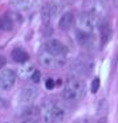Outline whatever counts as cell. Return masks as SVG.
<instances>
[{"mask_svg": "<svg viewBox=\"0 0 118 123\" xmlns=\"http://www.w3.org/2000/svg\"><path fill=\"white\" fill-rule=\"evenodd\" d=\"M40 114L44 123H60L65 119V110L52 101H46L41 105Z\"/></svg>", "mask_w": 118, "mask_h": 123, "instance_id": "obj_1", "label": "cell"}, {"mask_svg": "<svg viewBox=\"0 0 118 123\" xmlns=\"http://www.w3.org/2000/svg\"><path fill=\"white\" fill-rule=\"evenodd\" d=\"M85 95V83L80 78H69L62 89V97L69 102H77Z\"/></svg>", "mask_w": 118, "mask_h": 123, "instance_id": "obj_2", "label": "cell"}, {"mask_svg": "<svg viewBox=\"0 0 118 123\" xmlns=\"http://www.w3.org/2000/svg\"><path fill=\"white\" fill-rule=\"evenodd\" d=\"M78 27H80V31H84V32L90 33L92 31H94V28L98 27L99 24V19L97 16V13H81L78 16Z\"/></svg>", "mask_w": 118, "mask_h": 123, "instance_id": "obj_3", "label": "cell"}, {"mask_svg": "<svg viewBox=\"0 0 118 123\" xmlns=\"http://www.w3.org/2000/svg\"><path fill=\"white\" fill-rule=\"evenodd\" d=\"M17 75L15 70L9 69V68H4L0 70V90H11L13 86L16 85Z\"/></svg>", "mask_w": 118, "mask_h": 123, "instance_id": "obj_4", "label": "cell"}, {"mask_svg": "<svg viewBox=\"0 0 118 123\" xmlns=\"http://www.w3.org/2000/svg\"><path fill=\"white\" fill-rule=\"evenodd\" d=\"M39 62L41 64V66L46 69H57V68L64 66L66 61H65V57H56L46 52H43L39 56Z\"/></svg>", "mask_w": 118, "mask_h": 123, "instance_id": "obj_5", "label": "cell"}, {"mask_svg": "<svg viewBox=\"0 0 118 123\" xmlns=\"http://www.w3.org/2000/svg\"><path fill=\"white\" fill-rule=\"evenodd\" d=\"M44 52L52 54L56 57H65L66 56V48L61 41L56 40V38H51L44 44Z\"/></svg>", "mask_w": 118, "mask_h": 123, "instance_id": "obj_6", "label": "cell"}, {"mask_svg": "<svg viewBox=\"0 0 118 123\" xmlns=\"http://www.w3.org/2000/svg\"><path fill=\"white\" fill-rule=\"evenodd\" d=\"M59 11H60V7L56 1L45 3L43 6V8H41V17H43L44 23H46V24L52 23L59 15Z\"/></svg>", "mask_w": 118, "mask_h": 123, "instance_id": "obj_7", "label": "cell"}, {"mask_svg": "<svg viewBox=\"0 0 118 123\" xmlns=\"http://www.w3.org/2000/svg\"><path fill=\"white\" fill-rule=\"evenodd\" d=\"M39 91L35 86H25L19 94V102L23 105H29L31 102H33L37 97Z\"/></svg>", "mask_w": 118, "mask_h": 123, "instance_id": "obj_8", "label": "cell"}, {"mask_svg": "<svg viewBox=\"0 0 118 123\" xmlns=\"http://www.w3.org/2000/svg\"><path fill=\"white\" fill-rule=\"evenodd\" d=\"M98 29H99V37H101V44L105 45L110 41L113 36V31H111V25L109 21H99L98 24Z\"/></svg>", "mask_w": 118, "mask_h": 123, "instance_id": "obj_9", "label": "cell"}, {"mask_svg": "<svg viewBox=\"0 0 118 123\" xmlns=\"http://www.w3.org/2000/svg\"><path fill=\"white\" fill-rule=\"evenodd\" d=\"M74 72L80 73V74H89L93 69V62L88 58H78L77 61L74 62Z\"/></svg>", "mask_w": 118, "mask_h": 123, "instance_id": "obj_10", "label": "cell"}, {"mask_svg": "<svg viewBox=\"0 0 118 123\" xmlns=\"http://www.w3.org/2000/svg\"><path fill=\"white\" fill-rule=\"evenodd\" d=\"M73 21H74V16H73L72 12H65L61 17H60L59 21V27L61 31H69L73 25Z\"/></svg>", "mask_w": 118, "mask_h": 123, "instance_id": "obj_11", "label": "cell"}, {"mask_svg": "<svg viewBox=\"0 0 118 123\" xmlns=\"http://www.w3.org/2000/svg\"><path fill=\"white\" fill-rule=\"evenodd\" d=\"M11 57L15 62H17V64H24V62H27L28 60H29V54L21 48H15L11 53Z\"/></svg>", "mask_w": 118, "mask_h": 123, "instance_id": "obj_12", "label": "cell"}, {"mask_svg": "<svg viewBox=\"0 0 118 123\" xmlns=\"http://www.w3.org/2000/svg\"><path fill=\"white\" fill-rule=\"evenodd\" d=\"M76 38H77L78 44L81 46H85V48H88L92 44V35L88 32H84V31H77L76 32Z\"/></svg>", "mask_w": 118, "mask_h": 123, "instance_id": "obj_13", "label": "cell"}, {"mask_svg": "<svg viewBox=\"0 0 118 123\" xmlns=\"http://www.w3.org/2000/svg\"><path fill=\"white\" fill-rule=\"evenodd\" d=\"M15 8L20 9V11H25V9L31 8V0H11Z\"/></svg>", "mask_w": 118, "mask_h": 123, "instance_id": "obj_14", "label": "cell"}, {"mask_svg": "<svg viewBox=\"0 0 118 123\" xmlns=\"http://www.w3.org/2000/svg\"><path fill=\"white\" fill-rule=\"evenodd\" d=\"M0 25H1V29L11 31L12 28H13V21H12V19L8 15H6V16H3L0 19Z\"/></svg>", "mask_w": 118, "mask_h": 123, "instance_id": "obj_15", "label": "cell"}, {"mask_svg": "<svg viewBox=\"0 0 118 123\" xmlns=\"http://www.w3.org/2000/svg\"><path fill=\"white\" fill-rule=\"evenodd\" d=\"M37 114L39 110L36 107H27V109H24V111H21V117L24 118H36Z\"/></svg>", "mask_w": 118, "mask_h": 123, "instance_id": "obj_16", "label": "cell"}, {"mask_svg": "<svg viewBox=\"0 0 118 123\" xmlns=\"http://www.w3.org/2000/svg\"><path fill=\"white\" fill-rule=\"evenodd\" d=\"M21 69L24 70V72L20 73V75H23V77H31V74L35 72L33 66H24V68H21Z\"/></svg>", "mask_w": 118, "mask_h": 123, "instance_id": "obj_17", "label": "cell"}, {"mask_svg": "<svg viewBox=\"0 0 118 123\" xmlns=\"http://www.w3.org/2000/svg\"><path fill=\"white\" fill-rule=\"evenodd\" d=\"M98 89H99V80L96 77L93 80V82H92V93H97Z\"/></svg>", "mask_w": 118, "mask_h": 123, "instance_id": "obj_18", "label": "cell"}, {"mask_svg": "<svg viewBox=\"0 0 118 123\" xmlns=\"http://www.w3.org/2000/svg\"><path fill=\"white\" fill-rule=\"evenodd\" d=\"M31 81L35 82V83H37L39 81H40V72H39V70H35V72L31 74Z\"/></svg>", "mask_w": 118, "mask_h": 123, "instance_id": "obj_19", "label": "cell"}, {"mask_svg": "<svg viewBox=\"0 0 118 123\" xmlns=\"http://www.w3.org/2000/svg\"><path fill=\"white\" fill-rule=\"evenodd\" d=\"M45 87L48 89V90H52V89L54 87V81L52 80V78H48V80H46V82H45Z\"/></svg>", "mask_w": 118, "mask_h": 123, "instance_id": "obj_20", "label": "cell"}, {"mask_svg": "<svg viewBox=\"0 0 118 123\" xmlns=\"http://www.w3.org/2000/svg\"><path fill=\"white\" fill-rule=\"evenodd\" d=\"M20 123H40L36 118H24Z\"/></svg>", "mask_w": 118, "mask_h": 123, "instance_id": "obj_21", "label": "cell"}, {"mask_svg": "<svg viewBox=\"0 0 118 123\" xmlns=\"http://www.w3.org/2000/svg\"><path fill=\"white\" fill-rule=\"evenodd\" d=\"M6 64H7V58H6L4 56H0V70H1V69H4Z\"/></svg>", "mask_w": 118, "mask_h": 123, "instance_id": "obj_22", "label": "cell"}, {"mask_svg": "<svg viewBox=\"0 0 118 123\" xmlns=\"http://www.w3.org/2000/svg\"><path fill=\"white\" fill-rule=\"evenodd\" d=\"M105 1H106V0H105Z\"/></svg>", "mask_w": 118, "mask_h": 123, "instance_id": "obj_23", "label": "cell"}, {"mask_svg": "<svg viewBox=\"0 0 118 123\" xmlns=\"http://www.w3.org/2000/svg\"><path fill=\"white\" fill-rule=\"evenodd\" d=\"M6 123H7V122H6Z\"/></svg>", "mask_w": 118, "mask_h": 123, "instance_id": "obj_24", "label": "cell"}]
</instances>
